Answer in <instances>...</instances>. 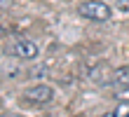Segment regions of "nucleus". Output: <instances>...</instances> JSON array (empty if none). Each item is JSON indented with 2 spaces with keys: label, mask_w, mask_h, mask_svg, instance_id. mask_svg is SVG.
<instances>
[{
  "label": "nucleus",
  "mask_w": 129,
  "mask_h": 117,
  "mask_svg": "<svg viewBox=\"0 0 129 117\" xmlns=\"http://www.w3.org/2000/svg\"><path fill=\"white\" fill-rule=\"evenodd\" d=\"M78 12H80V17L92 19V21H108L113 17V10L103 0H85V3L78 7Z\"/></svg>",
  "instance_id": "1"
},
{
  "label": "nucleus",
  "mask_w": 129,
  "mask_h": 117,
  "mask_svg": "<svg viewBox=\"0 0 129 117\" xmlns=\"http://www.w3.org/2000/svg\"><path fill=\"white\" fill-rule=\"evenodd\" d=\"M24 98L31 101V103H49L52 98H54V89L49 87V84H31L26 91H24Z\"/></svg>",
  "instance_id": "2"
},
{
  "label": "nucleus",
  "mask_w": 129,
  "mask_h": 117,
  "mask_svg": "<svg viewBox=\"0 0 129 117\" xmlns=\"http://www.w3.org/2000/svg\"><path fill=\"white\" fill-rule=\"evenodd\" d=\"M17 59H24V61H33L38 59V54H40V47H38L33 40H17L12 45V49H10Z\"/></svg>",
  "instance_id": "3"
},
{
  "label": "nucleus",
  "mask_w": 129,
  "mask_h": 117,
  "mask_svg": "<svg viewBox=\"0 0 129 117\" xmlns=\"http://www.w3.org/2000/svg\"><path fill=\"white\" fill-rule=\"evenodd\" d=\"M101 117H129V103H120L117 108H113V110L103 112Z\"/></svg>",
  "instance_id": "4"
},
{
  "label": "nucleus",
  "mask_w": 129,
  "mask_h": 117,
  "mask_svg": "<svg viewBox=\"0 0 129 117\" xmlns=\"http://www.w3.org/2000/svg\"><path fill=\"white\" fill-rule=\"evenodd\" d=\"M113 82L120 84V87H127L129 84V68H120L115 73V77H113Z\"/></svg>",
  "instance_id": "5"
},
{
  "label": "nucleus",
  "mask_w": 129,
  "mask_h": 117,
  "mask_svg": "<svg viewBox=\"0 0 129 117\" xmlns=\"http://www.w3.org/2000/svg\"><path fill=\"white\" fill-rule=\"evenodd\" d=\"M117 12H129V0H115Z\"/></svg>",
  "instance_id": "6"
},
{
  "label": "nucleus",
  "mask_w": 129,
  "mask_h": 117,
  "mask_svg": "<svg viewBox=\"0 0 129 117\" xmlns=\"http://www.w3.org/2000/svg\"><path fill=\"white\" fill-rule=\"evenodd\" d=\"M12 5V0H0V7H10Z\"/></svg>",
  "instance_id": "7"
}]
</instances>
